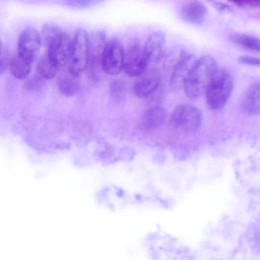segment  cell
<instances>
[{"label":"cell","mask_w":260,"mask_h":260,"mask_svg":"<svg viewBox=\"0 0 260 260\" xmlns=\"http://www.w3.org/2000/svg\"><path fill=\"white\" fill-rule=\"evenodd\" d=\"M197 59L194 54L186 53L174 66L170 80L172 90L177 91L184 88Z\"/></svg>","instance_id":"cell-9"},{"label":"cell","mask_w":260,"mask_h":260,"mask_svg":"<svg viewBox=\"0 0 260 260\" xmlns=\"http://www.w3.org/2000/svg\"><path fill=\"white\" fill-rule=\"evenodd\" d=\"M125 55L123 47L118 40L107 41L101 62L104 72L111 75L119 73L123 69Z\"/></svg>","instance_id":"cell-6"},{"label":"cell","mask_w":260,"mask_h":260,"mask_svg":"<svg viewBox=\"0 0 260 260\" xmlns=\"http://www.w3.org/2000/svg\"><path fill=\"white\" fill-rule=\"evenodd\" d=\"M242 108L245 113L254 115L260 113V83H255L246 91L243 100Z\"/></svg>","instance_id":"cell-15"},{"label":"cell","mask_w":260,"mask_h":260,"mask_svg":"<svg viewBox=\"0 0 260 260\" xmlns=\"http://www.w3.org/2000/svg\"><path fill=\"white\" fill-rule=\"evenodd\" d=\"M217 71L216 60L209 55L197 58L184 86L186 95L195 100L205 93Z\"/></svg>","instance_id":"cell-2"},{"label":"cell","mask_w":260,"mask_h":260,"mask_svg":"<svg viewBox=\"0 0 260 260\" xmlns=\"http://www.w3.org/2000/svg\"><path fill=\"white\" fill-rule=\"evenodd\" d=\"M42 44L40 34L35 28L28 27L19 35L17 43V55L33 62L38 54Z\"/></svg>","instance_id":"cell-7"},{"label":"cell","mask_w":260,"mask_h":260,"mask_svg":"<svg viewBox=\"0 0 260 260\" xmlns=\"http://www.w3.org/2000/svg\"><path fill=\"white\" fill-rule=\"evenodd\" d=\"M139 76L134 84L133 92L140 98H147L158 87L160 74L157 70L151 69L145 71Z\"/></svg>","instance_id":"cell-10"},{"label":"cell","mask_w":260,"mask_h":260,"mask_svg":"<svg viewBox=\"0 0 260 260\" xmlns=\"http://www.w3.org/2000/svg\"><path fill=\"white\" fill-rule=\"evenodd\" d=\"M31 64V62L17 55L10 60L9 67L10 71L14 77L18 79H23L29 74Z\"/></svg>","instance_id":"cell-16"},{"label":"cell","mask_w":260,"mask_h":260,"mask_svg":"<svg viewBox=\"0 0 260 260\" xmlns=\"http://www.w3.org/2000/svg\"><path fill=\"white\" fill-rule=\"evenodd\" d=\"M166 112L160 106H154L147 109L140 120V127L146 131H151L159 126L164 122Z\"/></svg>","instance_id":"cell-14"},{"label":"cell","mask_w":260,"mask_h":260,"mask_svg":"<svg viewBox=\"0 0 260 260\" xmlns=\"http://www.w3.org/2000/svg\"><path fill=\"white\" fill-rule=\"evenodd\" d=\"M233 85V79L228 72L217 70L205 92L208 106L213 110L224 107L231 94Z\"/></svg>","instance_id":"cell-3"},{"label":"cell","mask_w":260,"mask_h":260,"mask_svg":"<svg viewBox=\"0 0 260 260\" xmlns=\"http://www.w3.org/2000/svg\"><path fill=\"white\" fill-rule=\"evenodd\" d=\"M10 60L8 54L5 49L3 50L1 47V57H0V72L1 74L4 73L7 68L9 66Z\"/></svg>","instance_id":"cell-21"},{"label":"cell","mask_w":260,"mask_h":260,"mask_svg":"<svg viewBox=\"0 0 260 260\" xmlns=\"http://www.w3.org/2000/svg\"><path fill=\"white\" fill-rule=\"evenodd\" d=\"M149 62L144 48L135 45L125 55L123 69L129 77L139 76L146 70Z\"/></svg>","instance_id":"cell-8"},{"label":"cell","mask_w":260,"mask_h":260,"mask_svg":"<svg viewBox=\"0 0 260 260\" xmlns=\"http://www.w3.org/2000/svg\"><path fill=\"white\" fill-rule=\"evenodd\" d=\"M207 12V8L204 4L194 1L187 2L183 6L181 14L182 19L186 22L200 24L205 20Z\"/></svg>","instance_id":"cell-13"},{"label":"cell","mask_w":260,"mask_h":260,"mask_svg":"<svg viewBox=\"0 0 260 260\" xmlns=\"http://www.w3.org/2000/svg\"><path fill=\"white\" fill-rule=\"evenodd\" d=\"M231 40L245 49L255 52H260V40L253 36L240 33L232 34Z\"/></svg>","instance_id":"cell-18"},{"label":"cell","mask_w":260,"mask_h":260,"mask_svg":"<svg viewBox=\"0 0 260 260\" xmlns=\"http://www.w3.org/2000/svg\"><path fill=\"white\" fill-rule=\"evenodd\" d=\"M239 6L257 7L260 6V0H228Z\"/></svg>","instance_id":"cell-22"},{"label":"cell","mask_w":260,"mask_h":260,"mask_svg":"<svg viewBox=\"0 0 260 260\" xmlns=\"http://www.w3.org/2000/svg\"><path fill=\"white\" fill-rule=\"evenodd\" d=\"M59 70L50 60L47 55L41 58L38 62V70L40 75L46 79L53 78Z\"/></svg>","instance_id":"cell-19"},{"label":"cell","mask_w":260,"mask_h":260,"mask_svg":"<svg viewBox=\"0 0 260 260\" xmlns=\"http://www.w3.org/2000/svg\"><path fill=\"white\" fill-rule=\"evenodd\" d=\"M78 78L70 73L60 76L58 80V88L60 92L66 96L75 95L78 91L79 84Z\"/></svg>","instance_id":"cell-17"},{"label":"cell","mask_w":260,"mask_h":260,"mask_svg":"<svg viewBox=\"0 0 260 260\" xmlns=\"http://www.w3.org/2000/svg\"><path fill=\"white\" fill-rule=\"evenodd\" d=\"M42 35L48 45L47 56L50 61L58 69L69 63L73 39L60 28L50 23L44 24Z\"/></svg>","instance_id":"cell-1"},{"label":"cell","mask_w":260,"mask_h":260,"mask_svg":"<svg viewBox=\"0 0 260 260\" xmlns=\"http://www.w3.org/2000/svg\"><path fill=\"white\" fill-rule=\"evenodd\" d=\"M239 61L242 63L260 66V58L249 56H242L239 58Z\"/></svg>","instance_id":"cell-23"},{"label":"cell","mask_w":260,"mask_h":260,"mask_svg":"<svg viewBox=\"0 0 260 260\" xmlns=\"http://www.w3.org/2000/svg\"><path fill=\"white\" fill-rule=\"evenodd\" d=\"M99 0H64L69 6L76 8H84L95 4Z\"/></svg>","instance_id":"cell-20"},{"label":"cell","mask_w":260,"mask_h":260,"mask_svg":"<svg viewBox=\"0 0 260 260\" xmlns=\"http://www.w3.org/2000/svg\"><path fill=\"white\" fill-rule=\"evenodd\" d=\"M106 34L96 30L88 35V61L91 65H101L103 53L106 44Z\"/></svg>","instance_id":"cell-11"},{"label":"cell","mask_w":260,"mask_h":260,"mask_svg":"<svg viewBox=\"0 0 260 260\" xmlns=\"http://www.w3.org/2000/svg\"><path fill=\"white\" fill-rule=\"evenodd\" d=\"M203 116L200 109L190 104L177 106L172 112L170 123L175 129L182 132H192L199 129Z\"/></svg>","instance_id":"cell-5"},{"label":"cell","mask_w":260,"mask_h":260,"mask_svg":"<svg viewBox=\"0 0 260 260\" xmlns=\"http://www.w3.org/2000/svg\"><path fill=\"white\" fill-rule=\"evenodd\" d=\"M165 41V35L161 31L154 32L148 37L144 48L149 61L157 62L163 57Z\"/></svg>","instance_id":"cell-12"},{"label":"cell","mask_w":260,"mask_h":260,"mask_svg":"<svg viewBox=\"0 0 260 260\" xmlns=\"http://www.w3.org/2000/svg\"><path fill=\"white\" fill-rule=\"evenodd\" d=\"M88 34L83 28L75 32L72 40L69 71L74 76L79 78L85 70L88 61Z\"/></svg>","instance_id":"cell-4"}]
</instances>
